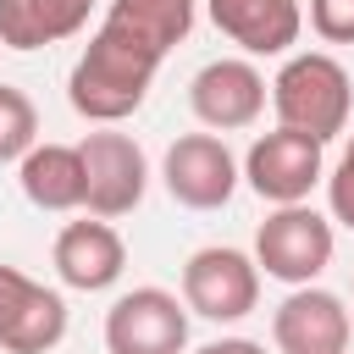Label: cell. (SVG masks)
I'll return each instance as SVG.
<instances>
[{
	"instance_id": "9c48e42d",
	"label": "cell",
	"mask_w": 354,
	"mask_h": 354,
	"mask_svg": "<svg viewBox=\"0 0 354 354\" xmlns=\"http://www.w3.org/2000/svg\"><path fill=\"white\" fill-rule=\"evenodd\" d=\"M266 94L271 83L260 77V66L249 55H221V61H205L188 83V111L199 116V127L210 133H238V127H254L260 111H266Z\"/></svg>"
},
{
	"instance_id": "5bb4252c",
	"label": "cell",
	"mask_w": 354,
	"mask_h": 354,
	"mask_svg": "<svg viewBox=\"0 0 354 354\" xmlns=\"http://www.w3.org/2000/svg\"><path fill=\"white\" fill-rule=\"evenodd\" d=\"M17 183L22 199L33 210H83L88 199V171H83V149L77 144H33L17 160Z\"/></svg>"
},
{
	"instance_id": "5b68a950",
	"label": "cell",
	"mask_w": 354,
	"mask_h": 354,
	"mask_svg": "<svg viewBox=\"0 0 354 354\" xmlns=\"http://www.w3.org/2000/svg\"><path fill=\"white\" fill-rule=\"evenodd\" d=\"M105 354H188V304L155 282L116 293L105 310Z\"/></svg>"
},
{
	"instance_id": "7a4b0ae2",
	"label": "cell",
	"mask_w": 354,
	"mask_h": 354,
	"mask_svg": "<svg viewBox=\"0 0 354 354\" xmlns=\"http://www.w3.org/2000/svg\"><path fill=\"white\" fill-rule=\"evenodd\" d=\"M271 111L277 127L310 133L321 144H332L337 133H348V111H354V88L337 55L326 50H293L282 55L277 77H271Z\"/></svg>"
},
{
	"instance_id": "277c9868",
	"label": "cell",
	"mask_w": 354,
	"mask_h": 354,
	"mask_svg": "<svg viewBox=\"0 0 354 354\" xmlns=\"http://www.w3.org/2000/svg\"><path fill=\"white\" fill-rule=\"evenodd\" d=\"M183 304H188V315L216 321V326L243 321L260 304V266H254V254H243L232 243L194 249L188 266H183Z\"/></svg>"
},
{
	"instance_id": "9a60e30c",
	"label": "cell",
	"mask_w": 354,
	"mask_h": 354,
	"mask_svg": "<svg viewBox=\"0 0 354 354\" xmlns=\"http://www.w3.org/2000/svg\"><path fill=\"white\" fill-rule=\"evenodd\" d=\"M94 0H0V44L6 50H44L83 33Z\"/></svg>"
},
{
	"instance_id": "ba28073f",
	"label": "cell",
	"mask_w": 354,
	"mask_h": 354,
	"mask_svg": "<svg viewBox=\"0 0 354 354\" xmlns=\"http://www.w3.org/2000/svg\"><path fill=\"white\" fill-rule=\"evenodd\" d=\"M77 149H83V171H88V199H83L88 216L116 221V216H127V210L144 205V194H149V160H144V149H138L133 133L100 127V133H83Z\"/></svg>"
},
{
	"instance_id": "3957f363",
	"label": "cell",
	"mask_w": 354,
	"mask_h": 354,
	"mask_svg": "<svg viewBox=\"0 0 354 354\" xmlns=\"http://www.w3.org/2000/svg\"><path fill=\"white\" fill-rule=\"evenodd\" d=\"M332 249H337L332 216H321L310 199L304 205H271V216L254 227V266L288 288L315 282L332 266Z\"/></svg>"
},
{
	"instance_id": "ffe728a7",
	"label": "cell",
	"mask_w": 354,
	"mask_h": 354,
	"mask_svg": "<svg viewBox=\"0 0 354 354\" xmlns=\"http://www.w3.org/2000/svg\"><path fill=\"white\" fill-rule=\"evenodd\" d=\"M194 354H266V343H254V337H210Z\"/></svg>"
},
{
	"instance_id": "8fae6325",
	"label": "cell",
	"mask_w": 354,
	"mask_h": 354,
	"mask_svg": "<svg viewBox=\"0 0 354 354\" xmlns=\"http://www.w3.org/2000/svg\"><path fill=\"white\" fill-rule=\"evenodd\" d=\"M348 304L332 293V288H293L277 310H271V343L277 354H343L348 348Z\"/></svg>"
},
{
	"instance_id": "52a82bcc",
	"label": "cell",
	"mask_w": 354,
	"mask_h": 354,
	"mask_svg": "<svg viewBox=\"0 0 354 354\" xmlns=\"http://www.w3.org/2000/svg\"><path fill=\"white\" fill-rule=\"evenodd\" d=\"M238 177L243 166L216 133H183L160 155V183L183 210H221L238 194Z\"/></svg>"
},
{
	"instance_id": "d6986e66",
	"label": "cell",
	"mask_w": 354,
	"mask_h": 354,
	"mask_svg": "<svg viewBox=\"0 0 354 354\" xmlns=\"http://www.w3.org/2000/svg\"><path fill=\"white\" fill-rule=\"evenodd\" d=\"M310 28L326 44H354V0H310Z\"/></svg>"
},
{
	"instance_id": "2e32d148",
	"label": "cell",
	"mask_w": 354,
	"mask_h": 354,
	"mask_svg": "<svg viewBox=\"0 0 354 354\" xmlns=\"http://www.w3.org/2000/svg\"><path fill=\"white\" fill-rule=\"evenodd\" d=\"M111 22H122V28H133L138 39H149L155 50H177L183 39H188V28H194V17H199V0H111V11H105Z\"/></svg>"
},
{
	"instance_id": "e0dca14e",
	"label": "cell",
	"mask_w": 354,
	"mask_h": 354,
	"mask_svg": "<svg viewBox=\"0 0 354 354\" xmlns=\"http://www.w3.org/2000/svg\"><path fill=\"white\" fill-rule=\"evenodd\" d=\"M39 144V111L17 83H0V166H17Z\"/></svg>"
},
{
	"instance_id": "7c38bea8",
	"label": "cell",
	"mask_w": 354,
	"mask_h": 354,
	"mask_svg": "<svg viewBox=\"0 0 354 354\" xmlns=\"http://www.w3.org/2000/svg\"><path fill=\"white\" fill-rule=\"evenodd\" d=\"M50 260H55V277H61L66 288H77V293H105V288H116L122 271H127V243H122V232H116L105 216H83V221H66V227L55 232Z\"/></svg>"
},
{
	"instance_id": "4fadbf2b",
	"label": "cell",
	"mask_w": 354,
	"mask_h": 354,
	"mask_svg": "<svg viewBox=\"0 0 354 354\" xmlns=\"http://www.w3.org/2000/svg\"><path fill=\"white\" fill-rule=\"evenodd\" d=\"M221 39H232L243 55H293L304 33L299 0H205Z\"/></svg>"
},
{
	"instance_id": "6da1fadb",
	"label": "cell",
	"mask_w": 354,
	"mask_h": 354,
	"mask_svg": "<svg viewBox=\"0 0 354 354\" xmlns=\"http://www.w3.org/2000/svg\"><path fill=\"white\" fill-rule=\"evenodd\" d=\"M160 61H166V50H155L149 39H138L133 28L105 17L94 28V39L83 44L77 66L66 72V105L94 127H116L149 100Z\"/></svg>"
},
{
	"instance_id": "8992f818",
	"label": "cell",
	"mask_w": 354,
	"mask_h": 354,
	"mask_svg": "<svg viewBox=\"0 0 354 354\" xmlns=\"http://www.w3.org/2000/svg\"><path fill=\"white\" fill-rule=\"evenodd\" d=\"M243 183L266 205H304L315 183H326V144L293 127H271L243 155Z\"/></svg>"
},
{
	"instance_id": "30bf717a",
	"label": "cell",
	"mask_w": 354,
	"mask_h": 354,
	"mask_svg": "<svg viewBox=\"0 0 354 354\" xmlns=\"http://www.w3.org/2000/svg\"><path fill=\"white\" fill-rule=\"evenodd\" d=\"M66 337V299L17 266H0V348L6 354H50Z\"/></svg>"
},
{
	"instance_id": "ac0fdd59",
	"label": "cell",
	"mask_w": 354,
	"mask_h": 354,
	"mask_svg": "<svg viewBox=\"0 0 354 354\" xmlns=\"http://www.w3.org/2000/svg\"><path fill=\"white\" fill-rule=\"evenodd\" d=\"M326 210H332V221H337V227H348V232H354V133H348V144H343L337 166L326 171Z\"/></svg>"
}]
</instances>
